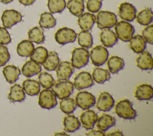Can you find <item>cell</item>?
Segmentation results:
<instances>
[{
  "label": "cell",
  "mask_w": 153,
  "mask_h": 136,
  "mask_svg": "<svg viewBox=\"0 0 153 136\" xmlns=\"http://www.w3.org/2000/svg\"><path fill=\"white\" fill-rule=\"evenodd\" d=\"M96 17L90 13H82L78 19V24L82 31H89L93 28L96 22Z\"/></svg>",
  "instance_id": "d6986e66"
},
{
  "label": "cell",
  "mask_w": 153,
  "mask_h": 136,
  "mask_svg": "<svg viewBox=\"0 0 153 136\" xmlns=\"http://www.w3.org/2000/svg\"><path fill=\"white\" fill-rule=\"evenodd\" d=\"M22 15L19 11L11 9L5 10L1 16V20L4 28L10 29L13 26L21 22Z\"/></svg>",
  "instance_id": "9c48e42d"
},
{
  "label": "cell",
  "mask_w": 153,
  "mask_h": 136,
  "mask_svg": "<svg viewBox=\"0 0 153 136\" xmlns=\"http://www.w3.org/2000/svg\"><path fill=\"white\" fill-rule=\"evenodd\" d=\"M55 70L57 78L60 80H69L75 71L71 62L68 61L59 62Z\"/></svg>",
  "instance_id": "5bb4252c"
},
{
  "label": "cell",
  "mask_w": 153,
  "mask_h": 136,
  "mask_svg": "<svg viewBox=\"0 0 153 136\" xmlns=\"http://www.w3.org/2000/svg\"><path fill=\"white\" fill-rule=\"evenodd\" d=\"M41 64L32 60L27 61L22 68V73L26 77H31L41 72Z\"/></svg>",
  "instance_id": "ffe728a7"
},
{
  "label": "cell",
  "mask_w": 153,
  "mask_h": 136,
  "mask_svg": "<svg viewBox=\"0 0 153 136\" xmlns=\"http://www.w3.org/2000/svg\"><path fill=\"white\" fill-rule=\"evenodd\" d=\"M2 73L7 81L13 84L19 79L21 72L17 67L14 65H8L3 68Z\"/></svg>",
  "instance_id": "44dd1931"
},
{
  "label": "cell",
  "mask_w": 153,
  "mask_h": 136,
  "mask_svg": "<svg viewBox=\"0 0 153 136\" xmlns=\"http://www.w3.org/2000/svg\"><path fill=\"white\" fill-rule=\"evenodd\" d=\"M48 50L46 48L42 46H39L34 48L32 53L30 55V59L36 63L42 64L48 55Z\"/></svg>",
  "instance_id": "d590c367"
},
{
  "label": "cell",
  "mask_w": 153,
  "mask_h": 136,
  "mask_svg": "<svg viewBox=\"0 0 153 136\" xmlns=\"http://www.w3.org/2000/svg\"><path fill=\"white\" fill-rule=\"evenodd\" d=\"M79 116V121L82 127L87 130L92 129L98 118L97 114L91 110H85Z\"/></svg>",
  "instance_id": "9a60e30c"
},
{
  "label": "cell",
  "mask_w": 153,
  "mask_h": 136,
  "mask_svg": "<svg viewBox=\"0 0 153 136\" xmlns=\"http://www.w3.org/2000/svg\"><path fill=\"white\" fill-rule=\"evenodd\" d=\"M54 135H65V136H66V135H69L64 132H56L54 134Z\"/></svg>",
  "instance_id": "7dc6e473"
},
{
  "label": "cell",
  "mask_w": 153,
  "mask_h": 136,
  "mask_svg": "<svg viewBox=\"0 0 153 136\" xmlns=\"http://www.w3.org/2000/svg\"><path fill=\"white\" fill-rule=\"evenodd\" d=\"M137 67L142 70H152L153 60L151 55L148 51H143L139 53L136 59Z\"/></svg>",
  "instance_id": "e0dca14e"
},
{
  "label": "cell",
  "mask_w": 153,
  "mask_h": 136,
  "mask_svg": "<svg viewBox=\"0 0 153 136\" xmlns=\"http://www.w3.org/2000/svg\"><path fill=\"white\" fill-rule=\"evenodd\" d=\"M60 62V59L56 52H50L42 63L44 68L49 71H54Z\"/></svg>",
  "instance_id": "f1b7e54d"
},
{
  "label": "cell",
  "mask_w": 153,
  "mask_h": 136,
  "mask_svg": "<svg viewBox=\"0 0 153 136\" xmlns=\"http://www.w3.org/2000/svg\"><path fill=\"white\" fill-rule=\"evenodd\" d=\"M11 41V37L7 29L4 27L0 26V44H8Z\"/></svg>",
  "instance_id": "7bdbcfd3"
},
{
  "label": "cell",
  "mask_w": 153,
  "mask_h": 136,
  "mask_svg": "<svg viewBox=\"0 0 153 136\" xmlns=\"http://www.w3.org/2000/svg\"><path fill=\"white\" fill-rule=\"evenodd\" d=\"M70 13L75 16H79L84 10V0H69L66 6Z\"/></svg>",
  "instance_id": "1f68e13d"
},
{
  "label": "cell",
  "mask_w": 153,
  "mask_h": 136,
  "mask_svg": "<svg viewBox=\"0 0 153 136\" xmlns=\"http://www.w3.org/2000/svg\"><path fill=\"white\" fill-rule=\"evenodd\" d=\"M115 105V101L110 93L106 92H101L97 99L96 107L102 111L111 110Z\"/></svg>",
  "instance_id": "4fadbf2b"
},
{
  "label": "cell",
  "mask_w": 153,
  "mask_h": 136,
  "mask_svg": "<svg viewBox=\"0 0 153 136\" xmlns=\"http://www.w3.org/2000/svg\"><path fill=\"white\" fill-rule=\"evenodd\" d=\"M1 2L3 4H9L10 2H11L13 0H0Z\"/></svg>",
  "instance_id": "c3c4849f"
},
{
  "label": "cell",
  "mask_w": 153,
  "mask_h": 136,
  "mask_svg": "<svg viewBox=\"0 0 153 136\" xmlns=\"http://www.w3.org/2000/svg\"><path fill=\"white\" fill-rule=\"evenodd\" d=\"M118 16L124 21L130 22L134 20L136 16V9L128 2L121 3L118 8Z\"/></svg>",
  "instance_id": "7c38bea8"
},
{
  "label": "cell",
  "mask_w": 153,
  "mask_h": 136,
  "mask_svg": "<svg viewBox=\"0 0 153 136\" xmlns=\"http://www.w3.org/2000/svg\"><path fill=\"white\" fill-rule=\"evenodd\" d=\"M28 38L32 43L36 44H41L44 43L45 40V36L44 34L43 29L38 26H35L31 28L28 31Z\"/></svg>",
  "instance_id": "d6a6232c"
},
{
  "label": "cell",
  "mask_w": 153,
  "mask_h": 136,
  "mask_svg": "<svg viewBox=\"0 0 153 136\" xmlns=\"http://www.w3.org/2000/svg\"><path fill=\"white\" fill-rule=\"evenodd\" d=\"M109 53L105 47L98 45L93 47L89 53L92 64L96 67L103 65L108 60Z\"/></svg>",
  "instance_id": "8992f818"
},
{
  "label": "cell",
  "mask_w": 153,
  "mask_h": 136,
  "mask_svg": "<svg viewBox=\"0 0 153 136\" xmlns=\"http://www.w3.org/2000/svg\"><path fill=\"white\" fill-rule=\"evenodd\" d=\"M136 21L139 24L143 26H147L152 22L153 14L150 8H146L138 13L136 16Z\"/></svg>",
  "instance_id": "4dcf8cb0"
},
{
  "label": "cell",
  "mask_w": 153,
  "mask_h": 136,
  "mask_svg": "<svg viewBox=\"0 0 153 136\" xmlns=\"http://www.w3.org/2000/svg\"><path fill=\"white\" fill-rule=\"evenodd\" d=\"M10 55L7 47L4 45H0V67L4 66L10 60Z\"/></svg>",
  "instance_id": "b9f144b4"
},
{
  "label": "cell",
  "mask_w": 153,
  "mask_h": 136,
  "mask_svg": "<svg viewBox=\"0 0 153 136\" xmlns=\"http://www.w3.org/2000/svg\"><path fill=\"white\" fill-rule=\"evenodd\" d=\"M59 105L61 111L66 114L72 113L77 107L75 100L74 98L69 97L61 99Z\"/></svg>",
  "instance_id": "e575fe53"
},
{
  "label": "cell",
  "mask_w": 153,
  "mask_h": 136,
  "mask_svg": "<svg viewBox=\"0 0 153 136\" xmlns=\"http://www.w3.org/2000/svg\"><path fill=\"white\" fill-rule=\"evenodd\" d=\"M51 90L59 99L69 97L74 91L73 83L69 80H59L54 83L51 87Z\"/></svg>",
  "instance_id": "7a4b0ae2"
},
{
  "label": "cell",
  "mask_w": 153,
  "mask_h": 136,
  "mask_svg": "<svg viewBox=\"0 0 153 136\" xmlns=\"http://www.w3.org/2000/svg\"><path fill=\"white\" fill-rule=\"evenodd\" d=\"M97 26L100 29H110L114 27L117 22L116 15L111 11H98L96 19Z\"/></svg>",
  "instance_id": "3957f363"
},
{
  "label": "cell",
  "mask_w": 153,
  "mask_h": 136,
  "mask_svg": "<svg viewBox=\"0 0 153 136\" xmlns=\"http://www.w3.org/2000/svg\"><path fill=\"white\" fill-rule=\"evenodd\" d=\"M39 84L45 89H50L53 85L55 80L52 75L47 72H39L38 75Z\"/></svg>",
  "instance_id": "f35d334b"
},
{
  "label": "cell",
  "mask_w": 153,
  "mask_h": 136,
  "mask_svg": "<svg viewBox=\"0 0 153 136\" xmlns=\"http://www.w3.org/2000/svg\"><path fill=\"white\" fill-rule=\"evenodd\" d=\"M71 64L75 68L79 69L87 65L89 60V52L83 47L75 48L72 52Z\"/></svg>",
  "instance_id": "5b68a950"
},
{
  "label": "cell",
  "mask_w": 153,
  "mask_h": 136,
  "mask_svg": "<svg viewBox=\"0 0 153 136\" xmlns=\"http://www.w3.org/2000/svg\"><path fill=\"white\" fill-rule=\"evenodd\" d=\"M96 123L99 129L105 132L115 125V119L109 114L103 113L97 118Z\"/></svg>",
  "instance_id": "7402d4cb"
},
{
  "label": "cell",
  "mask_w": 153,
  "mask_h": 136,
  "mask_svg": "<svg viewBox=\"0 0 153 136\" xmlns=\"http://www.w3.org/2000/svg\"><path fill=\"white\" fill-rule=\"evenodd\" d=\"M91 77L97 83L103 84L110 79L111 74L108 69L97 67L93 69Z\"/></svg>",
  "instance_id": "83f0119b"
},
{
  "label": "cell",
  "mask_w": 153,
  "mask_h": 136,
  "mask_svg": "<svg viewBox=\"0 0 153 136\" xmlns=\"http://www.w3.org/2000/svg\"><path fill=\"white\" fill-rule=\"evenodd\" d=\"M39 25L41 28L50 29L54 28L56 25V20L52 13L44 12L40 15Z\"/></svg>",
  "instance_id": "836d02e7"
},
{
  "label": "cell",
  "mask_w": 153,
  "mask_h": 136,
  "mask_svg": "<svg viewBox=\"0 0 153 136\" xmlns=\"http://www.w3.org/2000/svg\"><path fill=\"white\" fill-rule=\"evenodd\" d=\"M134 96L139 101L151 100L153 97V88L150 84H140L135 89Z\"/></svg>",
  "instance_id": "2e32d148"
},
{
  "label": "cell",
  "mask_w": 153,
  "mask_h": 136,
  "mask_svg": "<svg viewBox=\"0 0 153 136\" xmlns=\"http://www.w3.org/2000/svg\"><path fill=\"white\" fill-rule=\"evenodd\" d=\"M38 104L44 109H51L57 104V97L50 89L42 90L39 95Z\"/></svg>",
  "instance_id": "52a82bcc"
},
{
  "label": "cell",
  "mask_w": 153,
  "mask_h": 136,
  "mask_svg": "<svg viewBox=\"0 0 153 136\" xmlns=\"http://www.w3.org/2000/svg\"><path fill=\"white\" fill-rule=\"evenodd\" d=\"M107 66L108 71L111 74H117L124 67L123 59L118 56H112L107 60Z\"/></svg>",
  "instance_id": "d4e9b609"
},
{
  "label": "cell",
  "mask_w": 153,
  "mask_h": 136,
  "mask_svg": "<svg viewBox=\"0 0 153 136\" xmlns=\"http://www.w3.org/2000/svg\"><path fill=\"white\" fill-rule=\"evenodd\" d=\"M102 5V0H87L86 8L88 11L92 13L99 11Z\"/></svg>",
  "instance_id": "ab89813d"
},
{
  "label": "cell",
  "mask_w": 153,
  "mask_h": 136,
  "mask_svg": "<svg viewBox=\"0 0 153 136\" xmlns=\"http://www.w3.org/2000/svg\"><path fill=\"white\" fill-rule=\"evenodd\" d=\"M99 37L100 42L106 47H112L118 40L116 34L110 29H103Z\"/></svg>",
  "instance_id": "ac0fdd59"
},
{
  "label": "cell",
  "mask_w": 153,
  "mask_h": 136,
  "mask_svg": "<svg viewBox=\"0 0 153 136\" xmlns=\"http://www.w3.org/2000/svg\"><path fill=\"white\" fill-rule=\"evenodd\" d=\"M114 26L118 38L124 42H128L134 35V28L128 22L124 20L120 21L117 22Z\"/></svg>",
  "instance_id": "277c9868"
},
{
  "label": "cell",
  "mask_w": 153,
  "mask_h": 136,
  "mask_svg": "<svg viewBox=\"0 0 153 136\" xmlns=\"http://www.w3.org/2000/svg\"><path fill=\"white\" fill-rule=\"evenodd\" d=\"M10 92L8 98L11 102H22L26 98L25 92L23 87L19 84H15L11 86Z\"/></svg>",
  "instance_id": "cb8c5ba5"
},
{
  "label": "cell",
  "mask_w": 153,
  "mask_h": 136,
  "mask_svg": "<svg viewBox=\"0 0 153 136\" xmlns=\"http://www.w3.org/2000/svg\"><path fill=\"white\" fill-rule=\"evenodd\" d=\"M66 6L65 0H48L47 7L51 13H61Z\"/></svg>",
  "instance_id": "74e56055"
},
{
  "label": "cell",
  "mask_w": 153,
  "mask_h": 136,
  "mask_svg": "<svg viewBox=\"0 0 153 136\" xmlns=\"http://www.w3.org/2000/svg\"><path fill=\"white\" fill-rule=\"evenodd\" d=\"M106 135H108V136H115V135H117V136H123V132L121 131H115L114 132H109L107 134H106Z\"/></svg>",
  "instance_id": "bcb514c9"
},
{
  "label": "cell",
  "mask_w": 153,
  "mask_h": 136,
  "mask_svg": "<svg viewBox=\"0 0 153 136\" xmlns=\"http://www.w3.org/2000/svg\"><path fill=\"white\" fill-rule=\"evenodd\" d=\"M75 102L79 108L85 110L93 107L96 104V98L87 91L79 92L75 96Z\"/></svg>",
  "instance_id": "30bf717a"
},
{
  "label": "cell",
  "mask_w": 153,
  "mask_h": 136,
  "mask_svg": "<svg viewBox=\"0 0 153 136\" xmlns=\"http://www.w3.org/2000/svg\"><path fill=\"white\" fill-rule=\"evenodd\" d=\"M22 87L25 92L29 96H35L40 92L41 84L35 80L26 79L22 83Z\"/></svg>",
  "instance_id": "484cf974"
},
{
  "label": "cell",
  "mask_w": 153,
  "mask_h": 136,
  "mask_svg": "<svg viewBox=\"0 0 153 136\" xmlns=\"http://www.w3.org/2000/svg\"><path fill=\"white\" fill-rule=\"evenodd\" d=\"M115 112L118 117L127 120L134 119L137 115L131 102L127 99H121L117 103Z\"/></svg>",
  "instance_id": "6da1fadb"
},
{
  "label": "cell",
  "mask_w": 153,
  "mask_h": 136,
  "mask_svg": "<svg viewBox=\"0 0 153 136\" xmlns=\"http://www.w3.org/2000/svg\"><path fill=\"white\" fill-rule=\"evenodd\" d=\"M34 49V45L29 40H24L20 41L17 46V53L22 57H29Z\"/></svg>",
  "instance_id": "f546056e"
},
{
  "label": "cell",
  "mask_w": 153,
  "mask_h": 136,
  "mask_svg": "<svg viewBox=\"0 0 153 136\" xmlns=\"http://www.w3.org/2000/svg\"><path fill=\"white\" fill-rule=\"evenodd\" d=\"M78 43L80 46L85 49L91 48L93 46V37L89 31H82L77 35Z\"/></svg>",
  "instance_id": "8d00e7d4"
},
{
  "label": "cell",
  "mask_w": 153,
  "mask_h": 136,
  "mask_svg": "<svg viewBox=\"0 0 153 136\" xmlns=\"http://www.w3.org/2000/svg\"><path fill=\"white\" fill-rule=\"evenodd\" d=\"M77 34L75 31L67 27H63L59 29L54 35L56 41L61 45L74 43Z\"/></svg>",
  "instance_id": "ba28073f"
},
{
  "label": "cell",
  "mask_w": 153,
  "mask_h": 136,
  "mask_svg": "<svg viewBox=\"0 0 153 136\" xmlns=\"http://www.w3.org/2000/svg\"><path fill=\"white\" fill-rule=\"evenodd\" d=\"M64 130L66 132H74L79 129L81 123L78 118L72 114H67L63 118Z\"/></svg>",
  "instance_id": "603a6c76"
},
{
  "label": "cell",
  "mask_w": 153,
  "mask_h": 136,
  "mask_svg": "<svg viewBox=\"0 0 153 136\" xmlns=\"http://www.w3.org/2000/svg\"><path fill=\"white\" fill-rule=\"evenodd\" d=\"M94 84L91 74L87 71L79 72L74 79V87L77 90H82L91 87Z\"/></svg>",
  "instance_id": "8fae6325"
},
{
  "label": "cell",
  "mask_w": 153,
  "mask_h": 136,
  "mask_svg": "<svg viewBox=\"0 0 153 136\" xmlns=\"http://www.w3.org/2000/svg\"><path fill=\"white\" fill-rule=\"evenodd\" d=\"M18 1L20 4H22L25 6L32 5L35 1V0H18Z\"/></svg>",
  "instance_id": "f6af8a7d"
},
{
  "label": "cell",
  "mask_w": 153,
  "mask_h": 136,
  "mask_svg": "<svg viewBox=\"0 0 153 136\" xmlns=\"http://www.w3.org/2000/svg\"><path fill=\"white\" fill-rule=\"evenodd\" d=\"M130 49L134 53H140L143 52L146 49V42L142 37L139 34L135 35L131 37L129 41Z\"/></svg>",
  "instance_id": "4316f807"
},
{
  "label": "cell",
  "mask_w": 153,
  "mask_h": 136,
  "mask_svg": "<svg viewBox=\"0 0 153 136\" xmlns=\"http://www.w3.org/2000/svg\"><path fill=\"white\" fill-rule=\"evenodd\" d=\"M142 37L146 43L150 44L153 43V25H147L142 31Z\"/></svg>",
  "instance_id": "60d3db41"
},
{
  "label": "cell",
  "mask_w": 153,
  "mask_h": 136,
  "mask_svg": "<svg viewBox=\"0 0 153 136\" xmlns=\"http://www.w3.org/2000/svg\"><path fill=\"white\" fill-rule=\"evenodd\" d=\"M85 135L87 136H104L105 135V133L100 129H90V131L85 133Z\"/></svg>",
  "instance_id": "ee69618b"
}]
</instances>
